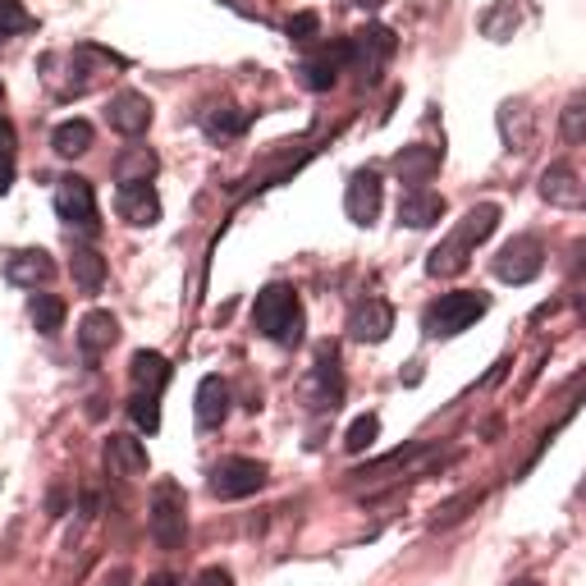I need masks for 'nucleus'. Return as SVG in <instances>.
I'll use <instances>...</instances> for the list:
<instances>
[{
  "instance_id": "nucleus-1",
  "label": "nucleus",
  "mask_w": 586,
  "mask_h": 586,
  "mask_svg": "<svg viewBox=\"0 0 586 586\" xmlns=\"http://www.w3.org/2000/svg\"><path fill=\"white\" fill-rule=\"evenodd\" d=\"M495 225H499V207L495 202H481V207H473L463 220H458V229L449 234V239L431 252V261H426V270H431L436 280H449V276H458V270L467 266V252H473L477 244H486L490 234H495Z\"/></svg>"
},
{
  "instance_id": "nucleus-2",
  "label": "nucleus",
  "mask_w": 586,
  "mask_h": 586,
  "mask_svg": "<svg viewBox=\"0 0 586 586\" xmlns=\"http://www.w3.org/2000/svg\"><path fill=\"white\" fill-rule=\"evenodd\" d=\"M252 326L257 335L276 339L285 348H294L302 339V307H298V294L289 285H266L252 302Z\"/></svg>"
},
{
  "instance_id": "nucleus-3",
  "label": "nucleus",
  "mask_w": 586,
  "mask_h": 586,
  "mask_svg": "<svg viewBox=\"0 0 586 586\" xmlns=\"http://www.w3.org/2000/svg\"><path fill=\"white\" fill-rule=\"evenodd\" d=\"M147 527H151V540L161 550H179L183 545V532H188V495L179 481H156L151 490V504H147Z\"/></svg>"
},
{
  "instance_id": "nucleus-4",
  "label": "nucleus",
  "mask_w": 586,
  "mask_h": 586,
  "mask_svg": "<svg viewBox=\"0 0 586 586\" xmlns=\"http://www.w3.org/2000/svg\"><path fill=\"white\" fill-rule=\"evenodd\" d=\"M486 294L477 289H458V294H445L436 298L431 307H426V335H436V339H449V335H463L467 326H477L486 317Z\"/></svg>"
},
{
  "instance_id": "nucleus-5",
  "label": "nucleus",
  "mask_w": 586,
  "mask_h": 586,
  "mask_svg": "<svg viewBox=\"0 0 586 586\" xmlns=\"http://www.w3.org/2000/svg\"><path fill=\"white\" fill-rule=\"evenodd\" d=\"M490 270H495V280H504V285H532L545 270V244L536 239V234H518V239H509L495 252Z\"/></svg>"
},
{
  "instance_id": "nucleus-6",
  "label": "nucleus",
  "mask_w": 586,
  "mask_h": 586,
  "mask_svg": "<svg viewBox=\"0 0 586 586\" xmlns=\"http://www.w3.org/2000/svg\"><path fill=\"white\" fill-rule=\"evenodd\" d=\"M56 216L64 225H73V229L97 234V192H92V183L83 175H64L56 183Z\"/></svg>"
},
{
  "instance_id": "nucleus-7",
  "label": "nucleus",
  "mask_w": 586,
  "mask_h": 586,
  "mask_svg": "<svg viewBox=\"0 0 586 586\" xmlns=\"http://www.w3.org/2000/svg\"><path fill=\"white\" fill-rule=\"evenodd\" d=\"M266 486V467L252 458H225L211 467V495L216 499H248Z\"/></svg>"
},
{
  "instance_id": "nucleus-8",
  "label": "nucleus",
  "mask_w": 586,
  "mask_h": 586,
  "mask_svg": "<svg viewBox=\"0 0 586 586\" xmlns=\"http://www.w3.org/2000/svg\"><path fill=\"white\" fill-rule=\"evenodd\" d=\"M389 56H395V32L389 28H362L348 37V64L362 73V83H376V73L385 69Z\"/></svg>"
},
{
  "instance_id": "nucleus-9",
  "label": "nucleus",
  "mask_w": 586,
  "mask_h": 586,
  "mask_svg": "<svg viewBox=\"0 0 586 586\" xmlns=\"http://www.w3.org/2000/svg\"><path fill=\"white\" fill-rule=\"evenodd\" d=\"M380 202H385V188H380V175L376 170H358L354 179H348L344 207H348V220H354V225H376Z\"/></svg>"
},
{
  "instance_id": "nucleus-10",
  "label": "nucleus",
  "mask_w": 586,
  "mask_h": 586,
  "mask_svg": "<svg viewBox=\"0 0 586 586\" xmlns=\"http://www.w3.org/2000/svg\"><path fill=\"white\" fill-rule=\"evenodd\" d=\"M151 101L142 97V92H115L110 97V106H106V120H110V129L115 133H125V138H138V133H147L151 129Z\"/></svg>"
},
{
  "instance_id": "nucleus-11",
  "label": "nucleus",
  "mask_w": 586,
  "mask_h": 586,
  "mask_svg": "<svg viewBox=\"0 0 586 586\" xmlns=\"http://www.w3.org/2000/svg\"><path fill=\"white\" fill-rule=\"evenodd\" d=\"M115 211H120V220H129L138 229H151L156 220H161V198H156L151 183H120V192H115Z\"/></svg>"
},
{
  "instance_id": "nucleus-12",
  "label": "nucleus",
  "mask_w": 586,
  "mask_h": 586,
  "mask_svg": "<svg viewBox=\"0 0 586 586\" xmlns=\"http://www.w3.org/2000/svg\"><path fill=\"white\" fill-rule=\"evenodd\" d=\"M389 330H395V307H389L385 298L358 302L354 317H348V335H354L358 344H380V339H389Z\"/></svg>"
},
{
  "instance_id": "nucleus-13",
  "label": "nucleus",
  "mask_w": 586,
  "mask_h": 586,
  "mask_svg": "<svg viewBox=\"0 0 586 586\" xmlns=\"http://www.w3.org/2000/svg\"><path fill=\"white\" fill-rule=\"evenodd\" d=\"M51 276H56V261H51V252H42V248H19V252L6 257V280H10V285L37 289V285H47Z\"/></svg>"
},
{
  "instance_id": "nucleus-14",
  "label": "nucleus",
  "mask_w": 586,
  "mask_h": 586,
  "mask_svg": "<svg viewBox=\"0 0 586 586\" xmlns=\"http://www.w3.org/2000/svg\"><path fill=\"white\" fill-rule=\"evenodd\" d=\"M540 198L550 202V207H577V202H586V188L577 183V175H573L568 161H555L550 170L540 175Z\"/></svg>"
},
{
  "instance_id": "nucleus-15",
  "label": "nucleus",
  "mask_w": 586,
  "mask_h": 586,
  "mask_svg": "<svg viewBox=\"0 0 586 586\" xmlns=\"http://www.w3.org/2000/svg\"><path fill=\"white\" fill-rule=\"evenodd\" d=\"M115 339H120V321H115L110 311H88V317L78 321V348H83V358L110 354Z\"/></svg>"
},
{
  "instance_id": "nucleus-16",
  "label": "nucleus",
  "mask_w": 586,
  "mask_h": 586,
  "mask_svg": "<svg viewBox=\"0 0 586 586\" xmlns=\"http://www.w3.org/2000/svg\"><path fill=\"white\" fill-rule=\"evenodd\" d=\"M344 64H348V37H344V42H335V47H326L321 56H311V60L302 64V83H307L311 92H330Z\"/></svg>"
},
{
  "instance_id": "nucleus-17",
  "label": "nucleus",
  "mask_w": 586,
  "mask_h": 586,
  "mask_svg": "<svg viewBox=\"0 0 586 586\" xmlns=\"http://www.w3.org/2000/svg\"><path fill=\"white\" fill-rule=\"evenodd\" d=\"M311 399H317V408H339V399H344V376H339V358H335L330 344L317 354V371H311Z\"/></svg>"
},
{
  "instance_id": "nucleus-18",
  "label": "nucleus",
  "mask_w": 586,
  "mask_h": 586,
  "mask_svg": "<svg viewBox=\"0 0 586 586\" xmlns=\"http://www.w3.org/2000/svg\"><path fill=\"white\" fill-rule=\"evenodd\" d=\"M106 467L115 477H147V445L133 436H110L106 440Z\"/></svg>"
},
{
  "instance_id": "nucleus-19",
  "label": "nucleus",
  "mask_w": 586,
  "mask_h": 586,
  "mask_svg": "<svg viewBox=\"0 0 586 586\" xmlns=\"http://www.w3.org/2000/svg\"><path fill=\"white\" fill-rule=\"evenodd\" d=\"M440 216H445V198L431 188H413L399 202V225H408V229H431Z\"/></svg>"
},
{
  "instance_id": "nucleus-20",
  "label": "nucleus",
  "mask_w": 586,
  "mask_h": 586,
  "mask_svg": "<svg viewBox=\"0 0 586 586\" xmlns=\"http://www.w3.org/2000/svg\"><path fill=\"white\" fill-rule=\"evenodd\" d=\"M192 413H198V426H220L229 417V385L220 376H202L198 399H192Z\"/></svg>"
},
{
  "instance_id": "nucleus-21",
  "label": "nucleus",
  "mask_w": 586,
  "mask_h": 586,
  "mask_svg": "<svg viewBox=\"0 0 586 586\" xmlns=\"http://www.w3.org/2000/svg\"><path fill=\"white\" fill-rule=\"evenodd\" d=\"M436 170H440V151H436V147H421V142H417V147H404V151L395 156V175H399L404 183H413V188L426 183Z\"/></svg>"
},
{
  "instance_id": "nucleus-22",
  "label": "nucleus",
  "mask_w": 586,
  "mask_h": 586,
  "mask_svg": "<svg viewBox=\"0 0 586 586\" xmlns=\"http://www.w3.org/2000/svg\"><path fill=\"white\" fill-rule=\"evenodd\" d=\"M129 376L138 385V395H161L166 380H170V362L161 354H151V348H138L133 362H129Z\"/></svg>"
},
{
  "instance_id": "nucleus-23",
  "label": "nucleus",
  "mask_w": 586,
  "mask_h": 586,
  "mask_svg": "<svg viewBox=\"0 0 586 586\" xmlns=\"http://www.w3.org/2000/svg\"><path fill=\"white\" fill-rule=\"evenodd\" d=\"M499 129H504V142H509L514 151H527L532 138H536V115L523 110L518 101H509V106L499 110Z\"/></svg>"
},
{
  "instance_id": "nucleus-24",
  "label": "nucleus",
  "mask_w": 586,
  "mask_h": 586,
  "mask_svg": "<svg viewBox=\"0 0 586 586\" xmlns=\"http://www.w3.org/2000/svg\"><path fill=\"white\" fill-rule=\"evenodd\" d=\"M69 276H73V285L83 289V294H97V289L106 285V257L92 252V248H73V257H69Z\"/></svg>"
},
{
  "instance_id": "nucleus-25",
  "label": "nucleus",
  "mask_w": 586,
  "mask_h": 586,
  "mask_svg": "<svg viewBox=\"0 0 586 586\" xmlns=\"http://www.w3.org/2000/svg\"><path fill=\"white\" fill-rule=\"evenodd\" d=\"M156 170H161V161H156L151 147H129L120 161H115V179L120 183H151Z\"/></svg>"
},
{
  "instance_id": "nucleus-26",
  "label": "nucleus",
  "mask_w": 586,
  "mask_h": 586,
  "mask_svg": "<svg viewBox=\"0 0 586 586\" xmlns=\"http://www.w3.org/2000/svg\"><path fill=\"white\" fill-rule=\"evenodd\" d=\"M92 142H97V133H92V125L88 120H64L56 133H51V147L60 151V156H88L92 151Z\"/></svg>"
},
{
  "instance_id": "nucleus-27",
  "label": "nucleus",
  "mask_w": 586,
  "mask_h": 586,
  "mask_svg": "<svg viewBox=\"0 0 586 586\" xmlns=\"http://www.w3.org/2000/svg\"><path fill=\"white\" fill-rule=\"evenodd\" d=\"M28 317H32V326L42 330V335H56L64 326V298H56V294H32Z\"/></svg>"
},
{
  "instance_id": "nucleus-28",
  "label": "nucleus",
  "mask_w": 586,
  "mask_h": 586,
  "mask_svg": "<svg viewBox=\"0 0 586 586\" xmlns=\"http://www.w3.org/2000/svg\"><path fill=\"white\" fill-rule=\"evenodd\" d=\"M518 19H523L518 6H514V0H504L499 10H486V14H481V32L495 37V42H509L514 28H518Z\"/></svg>"
},
{
  "instance_id": "nucleus-29",
  "label": "nucleus",
  "mask_w": 586,
  "mask_h": 586,
  "mask_svg": "<svg viewBox=\"0 0 586 586\" xmlns=\"http://www.w3.org/2000/svg\"><path fill=\"white\" fill-rule=\"evenodd\" d=\"M559 133H564V142H586V92L568 97V106L559 115Z\"/></svg>"
},
{
  "instance_id": "nucleus-30",
  "label": "nucleus",
  "mask_w": 586,
  "mask_h": 586,
  "mask_svg": "<svg viewBox=\"0 0 586 586\" xmlns=\"http://www.w3.org/2000/svg\"><path fill=\"white\" fill-rule=\"evenodd\" d=\"M376 436H380V417H376V413H362L354 426H348L344 449H348V454H362V449H371V445H376Z\"/></svg>"
},
{
  "instance_id": "nucleus-31",
  "label": "nucleus",
  "mask_w": 586,
  "mask_h": 586,
  "mask_svg": "<svg viewBox=\"0 0 586 586\" xmlns=\"http://www.w3.org/2000/svg\"><path fill=\"white\" fill-rule=\"evenodd\" d=\"M129 417H133L138 431H147V436L161 431V404H156V395H133L129 399Z\"/></svg>"
},
{
  "instance_id": "nucleus-32",
  "label": "nucleus",
  "mask_w": 586,
  "mask_h": 586,
  "mask_svg": "<svg viewBox=\"0 0 586 586\" xmlns=\"http://www.w3.org/2000/svg\"><path fill=\"white\" fill-rule=\"evenodd\" d=\"M248 129V115L244 110H234V106H220L207 115V133L211 138H234V133H244Z\"/></svg>"
},
{
  "instance_id": "nucleus-33",
  "label": "nucleus",
  "mask_w": 586,
  "mask_h": 586,
  "mask_svg": "<svg viewBox=\"0 0 586 586\" xmlns=\"http://www.w3.org/2000/svg\"><path fill=\"white\" fill-rule=\"evenodd\" d=\"M28 28H32V14L19 6V0H0V37L28 32Z\"/></svg>"
},
{
  "instance_id": "nucleus-34",
  "label": "nucleus",
  "mask_w": 586,
  "mask_h": 586,
  "mask_svg": "<svg viewBox=\"0 0 586 586\" xmlns=\"http://www.w3.org/2000/svg\"><path fill=\"white\" fill-rule=\"evenodd\" d=\"M289 37H294V42H311V37H317V14H298V19H289Z\"/></svg>"
},
{
  "instance_id": "nucleus-35",
  "label": "nucleus",
  "mask_w": 586,
  "mask_h": 586,
  "mask_svg": "<svg viewBox=\"0 0 586 586\" xmlns=\"http://www.w3.org/2000/svg\"><path fill=\"white\" fill-rule=\"evenodd\" d=\"M192 586H234V577H229V568H202Z\"/></svg>"
},
{
  "instance_id": "nucleus-36",
  "label": "nucleus",
  "mask_w": 586,
  "mask_h": 586,
  "mask_svg": "<svg viewBox=\"0 0 586 586\" xmlns=\"http://www.w3.org/2000/svg\"><path fill=\"white\" fill-rule=\"evenodd\" d=\"M0 161H14V125L0 120Z\"/></svg>"
},
{
  "instance_id": "nucleus-37",
  "label": "nucleus",
  "mask_w": 586,
  "mask_h": 586,
  "mask_svg": "<svg viewBox=\"0 0 586 586\" xmlns=\"http://www.w3.org/2000/svg\"><path fill=\"white\" fill-rule=\"evenodd\" d=\"M568 270H573V276H586V239H577L568 248Z\"/></svg>"
},
{
  "instance_id": "nucleus-38",
  "label": "nucleus",
  "mask_w": 586,
  "mask_h": 586,
  "mask_svg": "<svg viewBox=\"0 0 586 586\" xmlns=\"http://www.w3.org/2000/svg\"><path fill=\"white\" fill-rule=\"evenodd\" d=\"M129 582H133V573H129V568H115V573H110L101 586H129Z\"/></svg>"
},
{
  "instance_id": "nucleus-39",
  "label": "nucleus",
  "mask_w": 586,
  "mask_h": 586,
  "mask_svg": "<svg viewBox=\"0 0 586 586\" xmlns=\"http://www.w3.org/2000/svg\"><path fill=\"white\" fill-rule=\"evenodd\" d=\"M10 179H14V166L0 161V192H10Z\"/></svg>"
},
{
  "instance_id": "nucleus-40",
  "label": "nucleus",
  "mask_w": 586,
  "mask_h": 586,
  "mask_svg": "<svg viewBox=\"0 0 586 586\" xmlns=\"http://www.w3.org/2000/svg\"><path fill=\"white\" fill-rule=\"evenodd\" d=\"M147 586H179V582H175V577H170V573H156V577H151V582H147Z\"/></svg>"
},
{
  "instance_id": "nucleus-41",
  "label": "nucleus",
  "mask_w": 586,
  "mask_h": 586,
  "mask_svg": "<svg viewBox=\"0 0 586 586\" xmlns=\"http://www.w3.org/2000/svg\"><path fill=\"white\" fill-rule=\"evenodd\" d=\"M354 6H362V10H380L385 0H354Z\"/></svg>"
},
{
  "instance_id": "nucleus-42",
  "label": "nucleus",
  "mask_w": 586,
  "mask_h": 586,
  "mask_svg": "<svg viewBox=\"0 0 586 586\" xmlns=\"http://www.w3.org/2000/svg\"><path fill=\"white\" fill-rule=\"evenodd\" d=\"M514 586H540V582H514Z\"/></svg>"
},
{
  "instance_id": "nucleus-43",
  "label": "nucleus",
  "mask_w": 586,
  "mask_h": 586,
  "mask_svg": "<svg viewBox=\"0 0 586 586\" xmlns=\"http://www.w3.org/2000/svg\"><path fill=\"white\" fill-rule=\"evenodd\" d=\"M0 106H6V88H0Z\"/></svg>"
},
{
  "instance_id": "nucleus-44",
  "label": "nucleus",
  "mask_w": 586,
  "mask_h": 586,
  "mask_svg": "<svg viewBox=\"0 0 586 586\" xmlns=\"http://www.w3.org/2000/svg\"><path fill=\"white\" fill-rule=\"evenodd\" d=\"M0 42H6V37H0Z\"/></svg>"
}]
</instances>
